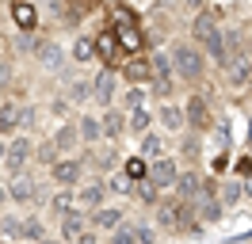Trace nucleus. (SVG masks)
<instances>
[{
	"label": "nucleus",
	"mask_w": 252,
	"mask_h": 244,
	"mask_svg": "<svg viewBox=\"0 0 252 244\" xmlns=\"http://www.w3.org/2000/svg\"><path fill=\"white\" fill-rule=\"evenodd\" d=\"M69 54H65V46L58 38H50V34H38V46H34V65L38 69H46V73H62Z\"/></svg>",
	"instance_id": "423d86ee"
},
{
	"label": "nucleus",
	"mask_w": 252,
	"mask_h": 244,
	"mask_svg": "<svg viewBox=\"0 0 252 244\" xmlns=\"http://www.w3.org/2000/svg\"><path fill=\"white\" fill-rule=\"evenodd\" d=\"M58 160H62V152H58V145H54L50 137H38V141H34V160H31V164H42V168L50 172V168L58 164Z\"/></svg>",
	"instance_id": "c9c22d12"
},
{
	"label": "nucleus",
	"mask_w": 252,
	"mask_h": 244,
	"mask_svg": "<svg viewBox=\"0 0 252 244\" xmlns=\"http://www.w3.org/2000/svg\"><path fill=\"white\" fill-rule=\"evenodd\" d=\"M218 27H221V8L206 4L203 12L191 15V23H188V38H191L195 46H203L206 38H210V30H218Z\"/></svg>",
	"instance_id": "1a4fd4ad"
},
{
	"label": "nucleus",
	"mask_w": 252,
	"mask_h": 244,
	"mask_svg": "<svg viewBox=\"0 0 252 244\" xmlns=\"http://www.w3.org/2000/svg\"><path fill=\"white\" fill-rule=\"evenodd\" d=\"M31 4H34V0H31Z\"/></svg>",
	"instance_id": "6e6d98bb"
},
{
	"label": "nucleus",
	"mask_w": 252,
	"mask_h": 244,
	"mask_svg": "<svg viewBox=\"0 0 252 244\" xmlns=\"http://www.w3.org/2000/svg\"><path fill=\"white\" fill-rule=\"evenodd\" d=\"M19 134V99H4L0 103V137Z\"/></svg>",
	"instance_id": "2f4dec72"
},
{
	"label": "nucleus",
	"mask_w": 252,
	"mask_h": 244,
	"mask_svg": "<svg viewBox=\"0 0 252 244\" xmlns=\"http://www.w3.org/2000/svg\"><path fill=\"white\" fill-rule=\"evenodd\" d=\"M119 172H123L126 180L142 183L145 176H149V160H145V156H138V152H130V156H126V160H123V168H119Z\"/></svg>",
	"instance_id": "e433bc0d"
},
{
	"label": "nucleus",
	"mask_w": 252,
	"mask_h": 244,
	"mask_svg": "<svg viewBox=\"0 0 252 244\" xmlns=\"http://www.w3.org/2000/svg\"><path fill=\"white\" fill-rule=\"evenodd\" d=\"M4 152H8V137H0V164H4Z\"/></svg>",
	"instance_id": "3c124183"
},
{
	"label": "nucleus",
	"mask_w": 252,
	"mask_h": 244,
	"mask_svg": "<svg viewBox=\"0 0 252 244\" xmlns=\"http://www.w3.org/2000/svg\"><path fill=\"white\" fill-rule=\"evenodd\" d=\"M191 206H195V214H199V221H203V225H218L221 217H225L221 198H218V195H206L203 187H199V198H195Z\"/></svg>",
	"instance_id": "a211bd4d"
},
{
	"label": "nucleus",
	"mask_w": 252,
	"mask_h": 244,
	"mask_svg": "<svg viewBox=\"0 0 252 244\" xmlns=\"http://www.w3.org/2000/svg\"><path fill=\"white\" fill-rule=\"evenodd\" d=\"M50 115H54V119H73V103H69V99H65V95H54V99H50Z\"/></svg>",
	"instance_id": "de8ad7c7"
},
{
	"label": "nucleus",
	"mask_w": 252,
	"mask_h": 244,
	"mask_svg": "<svg viewBox=\"0 0 252 244\" xmlns=\"http://www.w3.org/2000/svg\"><path fill=\"white\" fill-rule=\"evenodd\" d=\"M119 76H123V84H142V88H149V80H153V69H149V54H134V58H123V65H119Z\"/></svg>",
	"instance_id": "ddd939ff"
},
{
	"label": "nucleus",
	"mask_w": 252,
	"mask_h": 244,
	"mask_svg": "<svg viewBox=\"0 0 252 244\" xmlns=\"http://www.w3.org/2000/svg\"><path fill=\"white\" fill-rule=\"evenodd\" d=\"M107 19H111V23H107L111 30H123V27H134V23H138V15H134V8H130L126 0H115V4H111Z\"/></svg>",
	"instance_id": "72a5a7b5"
},
{
	"label": "nucleus",
	"mask_w": 252,
	"mask_h": 244,
	"mask_svg": "<svg viewBox=\"0 0 252 244\" xmlns=\"http://www.w3.org/2000/svg\"><path fill=\"white\" fill-rule=\"evenodd\" d=\"M4 180H8V202H16V206H38V202H46V191H42V183L34 180L31 172L4 176Z\"/></svg>",
	"instance_id": "20e7f679"
},
{
	"label": "nucleus",
	"mask_w": 252,
	"mask_h": 244,
	"mask_svg": "<svg viewBox=\"0 0 252 244\" xmlns=\"http://www.w3.org/2000/svg\"><path fill=\"white\" fill-rule=\"evenodd\" d=\"M180 172H184V168H180V160L168 152V156H160V160H153V164H149V176H145V180L157 183L160 195H172V187H176V180H180Z\"/></svg>",
	"instance_id": "9d476101"
},
{
	"label": "nucleus",
	"mask_w": 252,
	"mask_h": 244,
	"mask_svg": "<svg viewBox=\"0 0 252 244\" xmlns=\"http://www.w3.org/2000/svg\"><path fill=\"white\" fill-rule=\"evenodd\" d=\"M0 244H12V241H4V237H0Z\"/></svg>",
	"instance_id": "5fc2aeb1"
},
{
	"label": "nucleus",
	"mask_w": 252,
	"mask_h": 244,
	"mask_svg": "<svg viewBox=\"0 0 252 244\" xmlns=\"http://www.w3.org/2000/svg\"><path fill=\"white\" fill-rule=\"evenodd\" d=\"M80 233H88V210L73 206V210L65 214V217H58V237H62L65 244H73Z\"/></svg>",
	"instance_id": "f3484780"
},
{
	"label": "nucleus",
	"mask_w": 252,
	"mask_h": 244,
	"mask_svg": "<svg viewBox=\"0 0 252 244\" xmlns=\"http://www.w3.org/2000/svg\"><path fill=\"white\" fill-rule=\"evenodd\" d=\"M107 198H111V191H107V180L103 176H88V180L77 187V206L80 210H99V206H107Z\"/></svg>",
	"instance_id": "6e6552de"
},
{
	"label": "nucleus",
	"mask_w": 252,
	"mask_h": 244,
	"mask_svg": "<svg viewBox=\"0 0 252 244\" xmlns=\"http://www.w3.org/2000/svg\"><path fill=\"white\" fill-rule=\"evenodd\" d=\"M16 88V65L8 58H0V92H12Z\"/></svg>",
	"instance_id": "49530a36"
},
{
	"label": "nucleus",
	"mask_w": 252,
	"mask_h": 244,
	"mask_svg": "<svg viewBox=\"0 0 252 244\" xmlns=\"http://www.w3.org/2000/svg\"><path fill=\"white\" fill-rule=\"evenodd\" d=\"M50 229H46V217L42 214H23V225H19V244H38L46 241Z\"/></svg>",
	"instance_id": "393cba45"
},
{
	"label": "nucleus",
	"mask_w": 252,
	"mask_h": 244,
	"mask_svg": "<svg viewBox=\"0 0 252 244\" xmlns=\"http://www.w3.org/2000/svg\"><path fill=\"white\" fill-rule=\"evenodd\" d=\"M34 160V137L31 134H16L8 137V152H4V176H19L27 172Z\"/></svg>",
	"instance_id": "39448f33"
},
{
	"label": "nucleus",
	"mask_w": 252,
	"mask_h": 244,
	"mask_svg": "<svg viewBox=\"0 0 252 244\" xmlns=\"http://www.w3.org/2000/svg\"><path fill=\"white\" fill-rule=\"evenodd\" d=\"M12 23H16L19 30L34 34V30H38V8H34L31 0H12Z\"/></svg>",
	"instance_id": "cd10ccee"
},
{
	"label": "nucleus",
	"mask_w": 252,
	"mask_h": 244,
	"mask_svg": "<svg viewBox=\"0 0 252 244\" xmlns=\"http://www.w3.org/2000/svg\"><path fill=\"white\" fill-rule=\"evenodd\" d=\"M119 84H123L119 69L95 65V73H92V107H95V111H107V107L119 103V92H123Z\"/></svg>",
	"instance_id": "f03ea898"
},
{
	"label": "nucleus",
	"mask_w": 252,
	"mask_h": 244,
	"mask_svg": "<svg viewBox=\"0 0 252 244\" xmlns=\"http://www.w3.org/2000/svg\"><path fill=\"white\" fill-rule=\"evenodd\" d=\"M119 107H123V111L149 107V88H142V84H126V88L119 92Z\"/></svg>",
	"instance_id": "f704fd0d"
},
{
	"label": "nucleus",
	"mask_w": 252,
	"mask_h": 244,
	"mask_svg": "<svg viewBox=\"0 0 252 244\" xmlns=\"http://www.w3.org/2000/svg\"><path fill=\"white\" fill-rule=\"evenodd\" d=\"M119 34V46H123V58H134V54H145V46H149V30L142 23H134V27H123L115 30Z\"/></svg>",
	"instance_id": "6ab92c4d"
},
{
	"label": "nucleus",
	"mask_w": 252,
	"mask_h": 244,
	"mask_svg": "<svg viewBox=\"0 0 252 244\" xmlns=\"http://www.w3.org/2000/svg\"><path fill=\"white\" fill-rule=\"evenodd\" d=\"M180 88H184V84L176 80V73H172V76H153V80H149V95H153L157 103L176 99V95H180Z\"/></svg>",
	"instance_id": "7c9ffc66"
},
{
	"label": "nucleus",
	"mask_w": 252,
	"mask_h": 244,
	"mask_svg": "<svg viewBox=\"0 0 252 244\" xmlns=\"http://www.w3.org/2000/svg\"><path fill=\"white\" fill-rule=\"evenodd\" d=\"M138 156H145L149 164L160 160V156H168V145H164V134L160 130H149V134L138 137Z\"/></svg>",
	"instance_id": "c85d7f7f"
},
{
	"label": "nucleus",
	"mask_w": 252,
	"mask_h": 244,
	"mask_svg": "<svg viewBox=\"0 0 252 244\" xmlns=\"http://www.w3.org/2000/svg\"><path fill=\"white\" fill-rule=\"evenodd\" d=\"M199 187H203V176H199L195 168H188V172H180V180H176L172 195L184 198V202H195V198H199Z\"/></svg>",
	"instance_id": "c756f323"
},
{
	"label": "nucleus",
	"mask_w": 252,
	"mask_h": 244,
	"mask_svg": "<svg viewBox=\"0 0 252 244\" xmlns=\"http://www.w3.org/2000/svg\"><path fill=\"white\" fill-rule=\"evenodd\" d=\"M203 221H199V214H195V206L191 202H176V237H199L203 233Z\"/></svg>",
	"instance_id": "412c9836"
},
{
	"label": "nucleus",
	"mask_w": 252,
	"mask_h": 244,
	"mask_svg": "<svg viewBox=\"0 0 252 244\" xmlns=\"http://www.w3.org/2000/svg\"><path fill=\"white\" fill-rule=\"evenodd\" d=\"M77 134H80V145H99V141H103L99 111H80L77 115Z\"/></svg>",
	"instance_id": "4be33fe9"
},
{
	"label": "nucleus",
	"mask_w": 252,
	"mask_h": 244,
	"mask_svg": "<svg viewBox=\"0 0 252 244\" xmlns=\"http://www.w3.org/2000/svg\"><path fill=\"white\" fill-rule=\"evenodd\" d=\"M134 198H138V206H145V210H153V206H157L160 198V191H157V183L153 180H142V183H134Z\"/></svg>",
	"instance_id": "4c0bfd02"
},
{
	"label": "nucleus",
	"mask_w": 252,
	"mask_h": 244,
	"mask_svg": "<svg viewBox=\"0 0 252 244\" xmlns=\"http://www.w3.org/2000/svg\"><path fill=\"white\" fill-rule=\"evenodd\" d=\"M153 122H157L153 107H134V111H126V134H130V137H142V134L153 130Z\"/></svg>",
	"instance_id": "bb28decb"
},
{
	"label": "nucleus",
	"mask_w": 252,
	"mask_h": 244,
	"mask_svg": "<svg viewBox=\"0 0 252 244\" xmlns=\"http://www.w3.org/2000/svg\"><path fill=\"white\" fill-rule=\"evenodd\" d=\"M62 95L73 107H92V76H65Z\"/></svg>",
	"instance_id": "aec40b11"
},
{
	"label": "nucleus",
	"mask_w": 252,
	"mask_h": 244,
	"mask_svg": "<svg viewBox=\"0 0 252 244\" xmlns=\"http://www.w3.org/2000/svg\"><path fill=\"white\" fill-rule=\"evenodd\" d=\"M149 69H153V76H172V58H168V50L149 54Z\"/></svg>",
	"instance_id": "a19ab883"
},
{
	"label": "nucleus",
	"mask_w": 252,
	"mask_h": 244,
	"mask_svg": "<svg viewBox=\"0 0 252 244\" xmlns=\"http://www.w3.org/2000/svg\"><path fill=\"white\" fill-rule=\"evenodd\" d=\"M4 202H8V180L0 176V206H4Z\"/></svg>",
	"instance_id": "8fccbe9b"
},
{
	"label": "nucleus",
	"mask_w": 252,
	"mask_h": 244,
	"mask_svg": "<svg viewBox=\"0 0 252 244\" xmlns=\"http://www.w3.org/2000/svg\"><path fill=\"white\" fill-rule=\"evenodd\" d=\"M38 244H65L62 237H46V241H38Z\"/></svg>",
	"instance_id": "864d4df0"
},
{
	"label": "nucleus",
	"mask_w": 252,
	"mask_h": 244,
	"mask_svg": "<svg viewBox=\"0 0 252 244\" xmlns=\"http://www.w3.org/2000/svg\"><path fill=\"white\" fill-rule=\"evenodd\" d=\"M69 61L73 65H95V34L80 30L77 38L69 42Z\"/></svg>",
	"instance_id": "5701e85b"
},
{
	"label": "nucleus",
	"mask_w": 252,
	"mask_h": 244,
	"mask_svg": "<svg viewBox=\"0 0 252 244\" xmlns=\"http://www.w3.org/2000/svg\"><path fill=\"white\" fill-rule=\"evenodd\" d=\"M50 141L58 145V152H62V156H77V149H80L77 119H65V122H58V126H54V134H50Z\"/></svg>",
	"instance_id": "2eb2a0df"
},
{
	"label": "nucleus",
	"mask_w": 252,
	"mask_h": 244,
	"mask_svg": "<svg viewBox=\"0 0 252 244\" xmlns=\"http://www.w3.org/2000/svg\"><path fill=\"white\" fill-rule=\"evenodd\" d=\"M157 126L164 134H184L188 130V119H184V103L180 99H168V103H157Z\"/></svg>",
	"instance_id": "4468645a"
},
{
	"label": "nucleus",
	"mask_w": 252,
	"mask_h": 244,
	"mask_svg": "<svg viewBox=\"0 0 252 244\" xmlns=\"http://www.w3.org/2000/svg\"><path fill=\"white\" fill-rule=\"evenodd\" d=\"M218 198H221V206L229 210V206H241L245 202V180H237V176H225L218 187Z\"/></svg>",
	"instance_id": "473e14b6"
},
{
	"label": "nucleus",
	"mask_w": 252,
	"mask_h": 244,
	"mask_svg": "<svg viewBox=\"0 0 252 244\" xmlns=\"http://www.w3.org/2000/svg\"><path fill=\"white\" fill-rule=\"evenodd\" d=\"M176 160H184L188 168H195L199 160H203V134H191V130H184L180 134V145H176Z\"/></svg>",
	"instance_id": "b1692460"
},
{
	"label": "nucleus",
	"mask_w": 252,
	"mask_h": 244,
	"mask_svg": "<svg viewBox=\"0 0 252 244\" xmlns=\"http://www.w3.org/2000/svg\"><path fill=\"white\" fill-rule=\"evenodd\" d=\"M184 119H188V130L191 134H210L218 119H214V107H210V95L206 92H191L184 99Z\"/></svg>",
	"instance_id": "7ed1b4c3"
},
{
	"label": "nucleus",
	"mask_w": 252,
	"mask_h": 244,
	"mask_svg": "<svg viewBox=\"0 0 252 244\" xmlns=\"http://www.w3.org/2000/svg\"><path fill=\"white\" fill-rule=\"evenodd\" d=\"M77 206V191H69V187H54L46 195V210H50V217L58 221V217H65V214Z\"/></svg>",
	"instance_id": "a878e982"
},
{
	"label": "nucleus",
	"mask_w": 252,
	"mask_h": 244,
	"mask_svg": "<svg viewBox=\"0 0 252 244\" xmlns=\"http://www.w3.org/2000/svg\"><path fill=\"white\" fill-rule=\"evenodd\" d=\"M84 180H88V168L80 164V156H62L58 164L50 168V183H54V187H69V191H77Z\"/></svg>",
	"instance_id": "0eeeda50"
},
{
	"label": "nucleus",
	"mask_w": 252,
	"mask_h": 244,
	"mask_svg": "<svg viewBox=\"0 0 252 244\" xmlns=\"http://www.w3.org/2000/svg\"><path fill=\"white\" fill-rule=\"evenodd\" d=\"M73 244H103V241H99V233H95V229H88V233H80Z\"/></svg>",
	"instance_id": "09e8293b"
},
{
	"label": "nucleus",
	"mask_w": 252,
	"mask_h": 244,
	"mask_svg": "<svg viewBox=\"0 0 252 244\" xmlns=\"http://www.w3.org/2000/svg\"><path fill=\"white\" fill-rule=\"evenodd\" d=\"M95 61L107 65V69H119V65H123V46H119V34L111 27L95 30Z\"/></svg>",
	"instance_id": "9b49d317"
},
{
	"label": "nucleus",
	"mask_w": 252,
	"mask_h": 244,
	"mask_svg": "<svg viewBox=\"0 0 252 244\" xmlns=\"http://www.w3.org/2000/svg\"><path fill=\"white\" fill-rule=\"evenodd\" d=\"M160 8H172V12H188V15H195V12H203L206 8V0H157Z\"/></svg>",
	"instance_id": "79ce46f5"
},
{
	"label": "nucleus",
	"mask_w": 252,
	"mask_h": 244,
	"mask_svg": "<svg viewBox=\"0 0 252 244\" xmlns=\"http://www.w3.org/2000/svg\"><path fill=\"white\" fill-rule=\"evenodd\" d=\"M134 233H138V244H160V229L149 221H134Z\"/></svg>",
	"instance_id": "c03bdc74"
},
{
	"label": "nucleus",
	"mask_w": 252,
	"mask_h": 244,
	"mask_svg": "<svg viewBox=\"0 0 252 244\" xmlns=\"http://www.w3.org/2000/svg\"><path fill=\"white\" fill-rule=\"evenodd\" d=\"M245 198L252 202V180H245Z\"/></svg>",
	"instance_id": "603ef678"
},
{
	"label": "nucleus",
	"mask_w": 252,
	"mask_h": 244,
	"mask_svg": "<svg viewBox=\"0 0 252 244\" xmlns=\"http://www.w3.org/2000/svg\"><path fill=\"white\" fill-rule=\"evenodd\" d=\"M107 191L119 198H134V180H126L123 172H115V176H107Z\"/></svg>",
	"instance_id": "ea45409f"
},
{
	"label": "nucleus",
	"mask_w": 252,
	"mask_h": 244,
	"mask_svg": "<svg viewBox=\"0 0 252 244\" xmlns=\"http://www.w3.org/2000/svg\"><path fill=\"white\" fill-rule=\"evenodd\" d=\"M107 244H138V233H134V221H126V225H119L115 233L107 237Z\"/></svg>",
	"instance_id": "a18cd8bd"
},
{
	"label": "nucleus",
	"mask_w": 252,
	"mask_h": 244,
	"mask_svg": "<svg viewBox=\"0 0 252 244\" xmlns=\"http://www.w3.org/2000/svg\"><path fill=\"white\" fill-rule=\"evenodd\" d=\"M99 126H103V141L119 145V141L126 137V111L119 103L107 107V111H99Z\"/></svg>",
	"instance_id": "dca6fc26"
},
{
	"label": "nucleus",
	"mask_w": 252,
	"mask_h": 244,
	"mask_svg": "<svg viewBox=\"0 0 252 244\" xmlns=\"http://www.w3.org/2000/svg\"><path fill=\"white\" fill-rule=\"evenodd\" d=\"M19 225H23V214H4V217H0V237L19 244Z\"/></svg>",
	"instance_id": "58836bf2"
},
{
	"label": "nucleus",
	"mask_w": 252,
	"mask_h": 244,
	"mask_svg": "<svg viewBox=\"0 0 252 244\" xmlns=\"http://www.w3.org/2000/svg\"><path fill=\"white\" fill-rule=\"evenodd\" d=\"M119 225H126V206H119V202H107V206L88 214V229H95V233H107L111 237Z\"/></svg>",
	"instance_id": "f8f14e48"
},
{
	"label": "nucleus",
	"mask_w": 252,
	"mask_h": 244,
	"mask_svg": "<svg viewBox=\"0 0 252 244\" xmlns=\"http://www.w3.org/2000/svg\"><path fill=\"white\" fill-rule=\"evenodd\" d=\"M34 126H38V107L19 103V134H31Z\"/></svg>",
	"instance_id": "37998d69"
},
{
	"label": "nucleus",
	"mask_w": 252,
	"mask_h": 244,
	"mask_svg": "<svg viewBox=\"0 0 252 244\" xmlns=\"http://www.w3.org/2000/svg\"><path fill=\"white\" fill-rule=\"evenodd\" d=\"M168 58H172V73L184 88H203L206 76H210V61H206L203 46H195L191 38H176L168 46Z\"/></svg>",
	"instance_id": "f257e3e1"
}]
</instances>
